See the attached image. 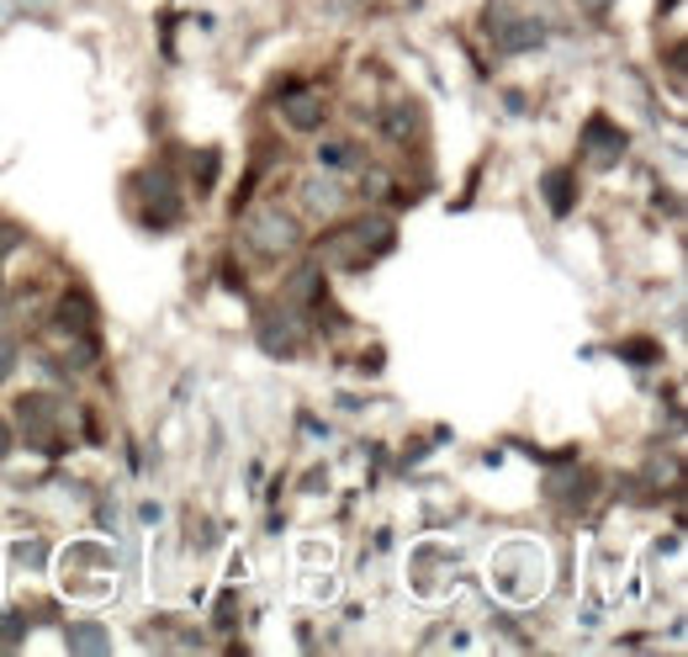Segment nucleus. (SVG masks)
<instances>
[{"instance_id": "f03ea898", "label": "nucleus", "mask_w": 688, "mask_h": 657, "mask_svg": "<svg viewBox=\"0 0 688 657\" xmlns=\"http://www.w3.org/2000/svg\"><path fill=\"white\" fill-rule=\"evenodd\" d=\"M308 207H324V212H328V207H339V191H334L328 181H324V186L313 181V186H308Z\"/></svg>"}, {"instance_id": "7ed1b4c3", "label": "nucleus", "mask_w": 688, "mask_h": 657, "mask_svg": "<svg viewBox=\"0 0 688 657\" xmlns=\"http://www.w3.org/2000/svg\"><path fill=\"white\" fill-rule=\"evenodd\" d=\"M291 127H318V101H297L291 107Z\"/></svg>"}, {"instance_id": "f257e3e1", "label": "nucleus", "mask_w": 688, "mask_h": 657, "mask_svg": "<svg viewBox=\"0 0 688 657\" xmlns=\"http://www.w3.org/2000/svg\"><path fill=\"white\" fill-rule=\"evenodd\" d=\"M254 239H260V249L276 255V249H297V228L286 223L282 212H260L254 218Z\"/></svg>"}, {"instance_id": "39448f33", "label": "nucleus", "mask_w": 688, "mask_h": 657, "mask_svg": "<svg viewBox=\"0 0 688 657\" xmlns=\"http://www.w3.org/2000/svg\"><path fill=\"white\" fill-rule=\"evenodd\" d=\"M0 456H11V430H5V419H0Z\"/></svg>"}, {"instance_id": "20e7f679", "label": "nucleus", "mask_w": 688, "mask_h": 657, "mask_svg": "<svg viewBox=\"0 0 688 657\" xmlns=\"http://www.w3.org/2000/svg\"><path fill=\"white\" fill-rule=\"evenodd\" d=\"M11 245H16V228H0V255H5Z\"/></svg>"}]
</instances>
